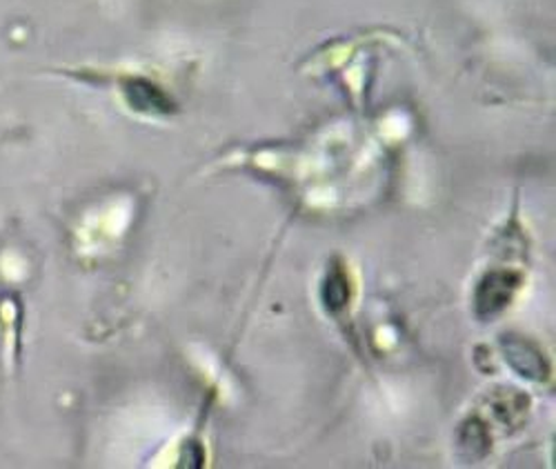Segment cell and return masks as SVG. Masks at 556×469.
I'll list each match as a JSON object with an SVG mask.
<instances>
[{
    "instance_id": "obj_1",
    "label": "cell",
    "mask_w": 556,
    "mask_h": 469,
    "mask_svg": "<svg viewBox=\"0 0 556 469\" xmlns=\"http://www.w3.org/2000/svg\"><path fill=\"white\" fill-rule=\"evenodd\" d=\"M521 286V276L515 271H490L481 278L475 292V312L479 318L490 320L498 316Z\"/></svg>"
},
{
    "instance_id": "obj_3",
    "label": "cell",
    "mask_w": 556,
    "mask_h": 469,
    "mask_svg": "<svg viewBox=\"0 0 556 469\" xmlns=\"http://www.w3.org/2000/svg\"><path fill=\"white\" fill-rule=\"evenodd\" d=\"M323 303L328 312H339L348 305V280L341 269H332L323 283Z\"/></svg>"
},
{
    "instance_id": "obj_2",
    "label": "cell",
    "mask_w": 556,
    "mask_h": 469,
    "mask_svg": "<svg viewBox=\"0 0 556 469\" xmlns=\"http://www.w3.org/2000/svg\"><path fill=\"white\" fill-rule=\"evenodd\" d=\"M501 347L505 352L507 363L519 371V377H526L530 381H545L547 379L549 367H547L541 350H536L530 341H526L521 337L507 334V337H503Z\"/></svg>"
}]
</instances>
